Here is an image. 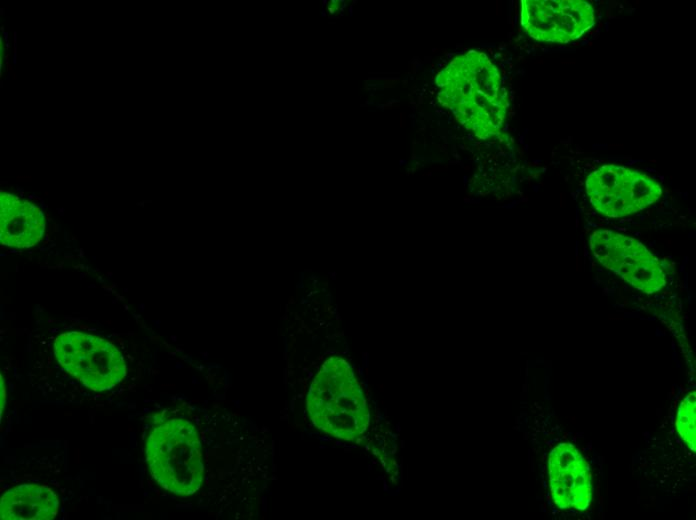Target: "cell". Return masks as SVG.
<instances>
[{"instance_id":"ba28073f","label":"cell","mask_w":696,"mask_h":520,"mask_svg":"<svg viewBox=\"0 0 696 520\" xmlns=\"http://www.w3.org/2000/svg\"><path fill=\"white\" fill-rule=\"evenodd\" d=\"M0 203V240L2 245L29 248L43 238L45 216L38 206L3 191H1Z\"/></svg>"},{"instance_id":"8992f818","label":"cell","mask_w":696,"mask_h":520,"mask_svg":"<svg viewBox=\"0 0 696 520\" xmlns=\"http://www.w3.org/2000/svg\"><path fill=\"white\" fill-rule=\"evenodd\" d=\"M521 22L526 33L538 41L568 43L594 26L595 15L584 0H525Z\"/></svg>"},{"instance_id":"5b68a950","label":"cell","mask_w":696,"mask_h":520,"mask_svg":"<svg viewBox=\"0 0 696 520\" xmlns=\"http://www.w3.org/2000/svg\"><path fill=\"white\" fill-rule=\"evenodd\" d=\"M592 206L613 218L639 212L656 202L662 194L650 176L623 166L606 164L592 171L585 182Z\"/></svg>"},{"instance_id":"3957f363","label":"cell","mask_w":696,"mask_h":520,"mask_svg":"<svg viewBox=\"0 0 696 520\" xmlns=\"http://www.w3.org/2000/svg\"><path fill=\"white\" fill-rule=\"evenodd\" d=\"M453 76L462 123L479 138L497 134L508 106L498 68L483 52L470 51L456 60Z\"/></svg>"},{"instance_id":"7a4b0ae2","label":"cell","mask_w":696,"mask_h":520,"mask_svg":"<svg viewBox=\"0 0 696 520\" xmlns=\"http://www.w3.org/2000/svg\"><path fill=\"white\" fill-rule=\"evenodd\" d=\"M145 455L153 479L179 496L194 494L204 475L202 447L196 427L175 418L154 427L148 435Z\"/></svg>"},{"instance_id":"6da1fadb","label":"cell","mask_w":696,"mask_h":520,"mask_svg":"<svg viewBox=\"0 0 696 520\" xmlns=\"http://www.w3.org/2000/svg\"><path fill=\"white\" fill-rule=\"evenodd\" d=\"M306 406L313 425L332 437L352 441L367 430L370 413L350 364L327 359L310 384Z\"/></svg>"},{"instance_id":"9c48e42d","label":"cell","mask_w":696,"mask_h":520,"mask_svg":"<svg viewBox=\"0 0 696 520\" xmlns=\"http://www.w3.org/2000/svg\"><path fill=\"white\" fill-rule=\"evenodd\" d=\"M59 509V500L54 491L33 483L17 485L8 489L0 501L2 520H50Z\"/></svg>"},{"instance_id":"52a82bcc","label":"cell","mask_w":696,"mask_h":520,"mask_svg":"<svg viewBox=\"0 0 696 520\" xmlns=\"http://www.w3.org/2000/svg\"><path fill=\"white\" fill-rule=\"evenodd\" d=\"M552 500L563 510H586L591 502L589 466L570 443H560L548 457Z\"/></svg>"},{"instance_id":"8fae6325","label":"cell","mask_w":696,"mask_h":520,"mask_svg":"<svg viewBox=\"0 0 696 520\" xmlns=\"http://www.w3.org/2000/svg\"><path fill=\"white\" fill-rule=\"evenodd\" d=\"M0 377H1V381H0L1 401H0V404H1V414H2V413H3L4 406H5L6 389H5V385H4L3 376L0 375Z\"/></svg>"},{"instance_id":"30bf717a","label":"cell","mask_w":696,"mask_h":520,"mask_svg":"<svg viewBox=\"0 0 696 520\" xmlns=\"http://www.w3.org/2000/svg\"><path fill=\"white\" fill-rule=\"evenodd\" d=\"M695 400V391L686 395L678 407L676 418L678 434L693 452L696 451Z\"/></svg>"},{"instance_id":"277c9868","label":"cell","mask_w":696,"mask_h":520,"mask_svg":"<svg viewBox=\"0 0 696 520\" xmlns=\"http://www.w3.org/2000/svg\"><path fill=\"white\" fill-rule=\"evenodd\" d=\"M54 354L64 370L93 391L111 389L126 376L122 353L109 341L92 334L61 333L55 339Z\"/></svg>"}]
</instances>
